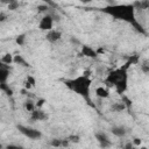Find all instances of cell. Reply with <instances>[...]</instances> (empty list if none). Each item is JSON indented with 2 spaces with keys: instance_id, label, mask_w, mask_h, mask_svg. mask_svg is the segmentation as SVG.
<instances>
[{
  "instance_id": "1",
  "label": "cell",
  "mask_w": 149,
  "mask_h": 149,
  "mask_svg": "<svg viewBox=\"0 0 149 149\" xmlns=\"http://www.w3.org/2000/svg\"><path fill=\"white\" fill-rule=\"evenodd\" d=\"M101 12L118 19L121 21H126L130 24H133L134 27H136V29L142 30V26L137 22L136 19V12L135 8L133 6V3H116V2H108V6L101 8Z\"/></svg>"
},
{
  "instance_id": "2",
  "label": "cell",
  "mask_w": 149,
  "mask_h": 149,
  "mask_svg": "<svg viewBox=\"0 0 149 149\" xmlns=\"http://www.w3.org/2000/svg\"><path fill=\"white\" fill-rule=\"evenodd\" d=\"M130 64H132V61L129 59L121 68H118V69L112 70L107 74V77L105 79V83L108 86L114 87L115 91L118 93H120V94L123 93L128 88V69H129V65Z\"/></svg>"
},
{
  "instance_id": "3",
  "label": "cell",
  "mask_w": 149,
  "mask_h": 149,
  "mask_svg": "<svg viewBox=\"0 0 149 149\" xmlns=\"http://www.w3.org/2000/svg\"><path fill=\"white\" fill-rule=\"evenodd\" d=\"M65 85L76 94H78L79 97L84 98L87 102H90L91 100V86H92V79L90 77V74L87 73H83L79 74L74 78L71 79H66Z\"/></svg>"
},
{
  "instance_id": "4",
  "label": "cell",
  "mask_w": 149,
  "mask_h": 149,
  "mask_svg": "<svg viewBox=\"0 0 149 149\" xmlns=\"http://www.w3.org/2000/svg\"><path fill=\"white\" fill-rule=\"evenodd\" d=\"M10 76V66L6 65L0 59V90H2L6 94L12 95L13 91L8 85V78Z\"/></svg>"
},
{
  "instance_id": "5",
  "label": "cell",
  "mask_w": 149,
  "mask_h": 149,
  "mask_svg": "<svg viewBox=\"0 0 149 149\" xmlns=\"http://www.w3.org/2000/svg\"><path fill=\"white\" fill-rule=\"evenodd\" d=\"M16 128L22 135H24L26 137H28L30 140H40L42 137L41 130H38L36 128H33V127H29V126H24V125H17Z\"/></svg>"
},
{
  "instance_id": "6",
  "label": "cell",
  "mask_w": 149,
  "mask_h": 149,
  "mask_svg": "<svg viewBox=\"0 0 149 149\" xmlns=\"http://www.w3.org/2000/svg\"><path fill=\"white\" fill-rule=\"evenodd\" d=\"M54 22H55V20L52 17V15L50 13H45L38 21V29L48 33L54 29Z\"/></svg>"
},
{
  "instance_id": "7",
  "label": "cell",
  "mask_w": 149,
  "mask_h": 149,
  "mask_svg": "<svg viewBox=\"0 0 149 149\" xmlns=\"http://www.w3.org/2000/svg\"><path fill=\"white\" fill-rule=\"evenodd\" d=\"M94 137L98 141V143L100 144V147H102V148H109L112 146V141L109 140L107 134H105L102 132H97L94 134Z\"/></svg>"
},
{
  "instance_id": "8",
  "label": "cell",
  "mask_w": 149,
  "mask_h": 149,
  "mask_svg": "<svg viewBox=\"0 0 149 149\" xmlns=\"http://www.w3.org/2000/svg\"><path fill=\"white\" fill-rule=\"evenodd\" d=\"M61 38H62V31H59L57 29H52L45 34V40L49 43H57Z\"/></svg>"
},
{
  "instance_id": "9",
  "label": "cell",
  "mask_w": 149,
  "mask_h": 149,
  "mask_svg": "<svg viewBox=\"0 0 149 149\" xmlns=\"http://www.w3.org/2000/svg\"><path fill=\"white\" fill-rule=\"evenodd\" d=\"M30 119L33 121H44L48 119V115L44 111H42L41 108H35L31 113H30Z\"/></svg>"
},
{
  "instance_id": "10",
  "label": "cell",
  "mask_w": 149,
  "mask_h": 149,
  "mask_svg": "<svg viewBox=\"0 0 149 149\" xmlns=\"http://www.w3.org/2000/svg\"><path fill=\"white\" fill-rule=\"evenodd\" d=\"M81 55L85 57H88V58H97L98 57L97 50H94L90 45H83L81 47Z\"/></svg>"
},
{
  "instance_id": "11",
  "label": "cell",
  "mask_w": 149,
  "mask_h": 149,
  "mask_svg": "<svg viewBox=\"0 0 149 149\" xmlns=\"http://www.w3.org/2000/svg\"><path fill=\"white\" fill-rule=\"evenodd\" d=\"M94 94H95V97H98L100 99H106L109 97V90L105 86H98L94 91Z\"/></svg>"
},
{
  "instance_id": "12",
  "label": "cell",
  "mask_w": 149,
  "mask_h": 149,
  "mask_svg": "<svg viewBox=\"0 0 149 149\" xmlns=\"http://www.w3.org/2000/svg\"><path fill=\"white\" fill-rule=\"evenodd\" d=\"M111 133L116 137H123L127 134V129L123 126H113L111 128Z\"/></svg>"
},
{
  "instance_id": "13",
  "label": "cell",
  "mask_w": 149,
  "mask_h": 149,
  "mask_svg": "<svg viewBox=\"0 0 149 149\" xmlns=\"http://www.w3.org/2000/svg\"><path fill=\"white\" fill-rule=\"evenodd\" d=\"M70 142L68 141V139H52L50 141V146L54 148H62V147H66Z\"/></svg>"
},
{
  "instance_id": "14",
  "label": "cell",
  "mask_w": 149,
  "mask_h": 149,
  "mask_svg": "<svg viewBox=\"0 0 149 149\" xmlns=\"http://www.w3.org/2000/svg\"><path fill=\"white\" fill-rule=\"evenodd\" d=\"M13 63L14 64H19V65H23V66H29V63L21 55H15L14 58H13Z\"/></svg>"
},
{
  "instance_id": "15",
  "label": "cell",
  "mask_w": 149,
  "mask_h": 149,
  "mask_svg": "<svg viewBox=\"0 0 149 149\" xmlns=\"http://www.w3.org/2000/svg\"><path fill=\"white\" fill-rule=\"evenodd\" d=\"M13 58H14V56H13L12 54L7 52V54H5L0 59H1V62H2L3 64H6V65H10V64H13Z\"/></svg>"
},
{
  "instance_id": "16",
  "label": "cell",
  "mask_w": 149,
  "mask_h": 149,
  "mask_svg": "<svg viewBox=\"0 0 149 149\" xmlns=\"http://www.w3.org/2000/svg\"><path fill=\"white\" fill-rule=\"evenodd\" d=\"M35 84H36L35 78H34L33 76H28V77L26 78V81H24V87H26L27 90H29V88L34 87V86H35Z\"/></svg>"
},
{
  "instance_id": "17",
  "label": "cell",
  "mask_w": 149,
  "mask_h": 149,
  "mask_svg": "<svg viewBox=\"0 0 149 149\" xmlns=\"http://www.w3.org/2000/svg\"><path fill=\"white\" fill-rule=\"evenodd\" d=\"M35 108H36V105H35V102H34L33 100L28 99V100H26V101H24V109H26L27 112L31 113Z\"/></svg>"
},
{
  "instance_id": "18",
  "label": "cell",
  "mask_w": 149,
  "mask_h": 149,
  "mask_svg": "<svg viewBox=\"0 0 149 149\" xmlns=\"http://www.w3.org/2000/svg\"><path fill=\"white\" fill-rule=\"evenodd\" d=\"M126 108H127V106L125 105V102H115V104L112 105V109L114 112H121Z\"/></svg>"
},
{
  "instance_id": "19",
  "label": "cell",
  "mask_w": 149,
  "mask_h": 149,
  "mask_svg": "<svg viewBox=\"0 0 149 149\" xmlns=\"http://www.w3.org/2000/svg\"><path fill=\"white\" fill-rule=\"evenodd\" d=\"M19 6H20V3H19L17 1H9L8 5H7V8H8L9 10H15V9L19 8Z\"/></svg>"
},
{
  "instance_id": "20",
  "label": "cell",
  "mask_w": 149,
  "mask_h": 149,
  "mask_svg": "<svg viewBox=\"0 0 149 149\" xmlns=\"http://www.w3.org/2000/svg\"><path fill=\"white\" fill-rule=\"evenodd\" d=\"M15 41H16V43H17L19 45H23V44H24V41H26V35H24V34L19 35Z\"/></svg>"
},
{
  "instance_id": "21",
  "label": "cell",
  "mask_w": 149,
  "mask_h": 149,
  "mask_svg": "<svg viewBox=\"0 0 149 149\" xmlns=\"http://www.w3.org/2000/svg\"><path fill=\"white\" fill-rule=\"evenodd\" d=\"M5 149H24V147L20 146V144H15V143H10V144H7L5 147Z\"/></svg>"
},
{
  "instance_id": "22",
  "label": "cell",
  "mask_w": 149,
  "mask_h": 149,
  "mask_svg": "<svg viewBox=\"0 0 149 149\" xmlns=\"http://www.w3.org/2000/svg\"><path fill=\"white\" fill-rule=\"evenodd\" d=\"M79 140H80V137L78 135H71V136L68 137V141L69 142H72V143H78Z\"/></svg>"
},
{
  "instance_id": "23",
  "label": "cell",
  "mask_w": 149,
  "mask_h": 149,
  "mask_svg": "<svg viewBox=\"0 0 149 149\" xmlns=\"http://www.w3.org/2000/svg\"><path fill=\"white\" fill-rule=\"evenodd\" d=\"M8 20V15L6 12H0V23L2 22H6Z\"/></svg>"
},
{
  "instance_id": "24",
  "label": "cell",
  "mask_w": 149,
  "mask_h": 149,
  "mask_svg": "<svg viewBox=\"0 0 149 149\" xmlns=\"http://www.w3.org/2000/svg\"><path fill=\"white\" fill-rule=\"evenodd\" d=\"M37 9H38V12H45V13H48V9H50V8H49V6L45 3V5H41V6H38Z\"/></svg>"
},
{
  "instance_id": "25",
  "label": "cell",
  "mask_w": 149,
  "mask_h": 149,
  "mask_svg": "<svg viewBox=\"0 0 149 149\" xmlns=\"http://www.w3.org/2000/svg\"><path fill=\"white\" fill-rule=\"evenodd\" d=\"M141 143H142V141H141V139H139V137H135V139L133 140V144H135V146H141Z\"/></svg>"
}]
</instances>
